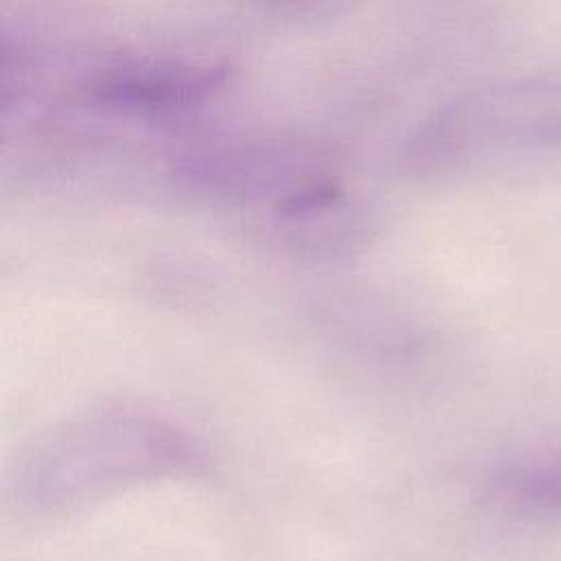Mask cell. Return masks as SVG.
Returning <instances> with one entry per match:
<instances>
[{
  "label": "cell",
  "mask_w": 561,
  "mask_h": 561,
  "mask_svg": "<svg viewBox=\"0 0 561 561\" xmlns=\"http://www.w3.org/2000/svg\"><path fill=\"white\" fill-rule=\"evenodd\" d=\"M202 465L199 445L173 423L140 408L105 405L33 438L18 456L13 493L35 513H59Z\"/></svg>",
  "instance_id": "6da1fadb"
},
{
  "label": "cell",
  "mask_w": 561,
  "mask_h": 561,
  "mask_svg": "<svg viewBox=\"0 0 561 561\" xmlns=\"http://www.w3.org/2000/svg\"><path fill=\"white\" fill-rule=\"evenodd\" d=\"M230 81L226 64L188 59H127L90 79L85 92L103 110L162 118L213 101Z\"/></svg>",
  "instance_id": "7a4b0ae2"
}]
</instances>
